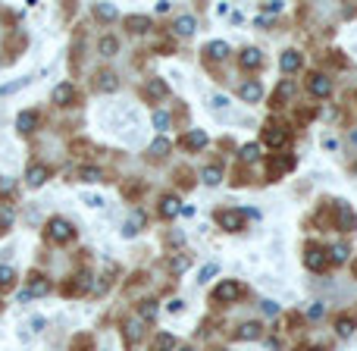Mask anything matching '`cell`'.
I'll list each match as a JSON object with an SVG mask.
<instances>
[{
	"label": "cell",
	"instance_id": "cell-1",
	"mask_svg": "<svg viewBox=\"0 0 357 351\" xmlns=\"http://www.w3.org/2000/svg\"><path fill=\"white\" fill-rule=\"evenodd\" d=\"M47 238H50V242H56V245H63V242H72V238H75V229H72L69 219L53 216L50 223H47Z\"/></svg>",
	"mask_w": 357,
	"mask_h": 351
},
{
	"label": "cell",
	"instance_id": "cell-2",
	"mask_svg": "<svg viewBox=\"0 0 357 351\" xmlns=\"http://www.w3.org/2000/svg\"><path fill=\"white\" fill-rule=\"evenodd\" d=\"M238 295H241V285H238L235 279H222V282L213 289V301L229 304V301H238Z\"/></svg>",
	"mask_w": 357,
	"mask_h": 351
},
{
	"label": "cell",
	"instance_id": "cell-3",
	"mask_svg": "<svg viewBox=\"0 0 357 351\" xmlns=\"http://www.w3.org/2000/svg\"><path fill=\"white\" fill-rule=\"evenodd\" d=\"M304 264H307V270H313V273H323V270H326V264H329V257H326V251H323V248L310 245V248L304 251Z\"/></svg>",
	"mask_w": 357,
	"mask_h": 351
},
{
	"label": "cell",
	"instance_id": "cell-4",
	"mask_svg": "<svg viewBox=\"0 0 357 351\" xmlns=\"http://www.w3.org/2000/svg\"><path fill=\"white\" fill-rule=\"evenodd\" d=\"M335 216H338V226H342L345 232H354L357 229V216H354V210H351L348 201H338V204H335Z\"/></svg>",
	"mask_w": 357,
	"mask_h": 351
},
{
	"label": "cell",
	"instance_id": "cell-5",
	"mask_svg": "<svg viewBox=\"0 0 357 351\" xmlns=\"http://www.w3.org/2000/svg\"><path fill=\"white\" fill-rule=\"evenodd\" d=\"M238 98H241V101H248V104H257V101H263V85H260L257 79L241 82V85H238Z\"/></svg>",
	"mask_w": 357,
	"mask_h": 351
},
{
	"label": "cell",
	"instance_id": "cell-6",
	"mask_svg": "<svg viewBox=\"0 0 357 351\" xmlns=\"http://www.w3.org/2000/svg\"><path fill=\"white\" fill-rule=\"evenodd\" d=\"M307 88H310L313 98H329V94H332V82H329L326 76H319V72H316V76H310Z\"/></svg>",
	"mask_w": 357,
	"mask_h": 351
},
{
	"label": "cell",
	"instance_id": "cell-7",
	"mask_svg": "<svg viewBox=\"0 0 357 351\" xmlns=\"http://www.w3.org/2000/svg\"><path fill=\"white\" fill-rule=\"evenodd\" d=\"M179 210H182V201H179L176 195H163V198H160V216H163V219H176Z\"/></svg>",
	"mask_w": 357,
	"mask_h": 351
},
{
	"label": "cell",
	"instance_id": "cell-8",
	"mask_svg": "<svg viewBox=\"0 0 357 351\" xmlns=\"http://www.w3.org/2000/svg\"><path fill=\"white\" fill-rule=\"evenodd\" d=\"M216 223H219L225 232H238V229H241V213H238V210H219V213H216Z\"/></svg>",
	"mask_w": 357,
	"mask_h": 351
},
{
	"label": "cell",
	"instance_id": "cell-9",
	"mask_svg": "<svg viewBox=\"0 0 357 351\" xmlns=\"http://www.w3.org/2000/svg\"><path fill=\"white\" fill-rule=\"evenodd\" d=\"M238 63H241L244 69H260V66H263V53H260L257 47H244V50L238 53Z\"/></svg>",
	"mask_w": 357,
	"mask_h": 351
},
{
	"label": "cell",
	"instance_id": "cell-10",
	"mask_svg": "<svg viewBox=\"0 0 357 351\" xmlns=\"http://www.w3.org/2000/svg\"><path fill=\"white\" fill-rule=\"evenodd\" d=\"M47 176H50V170H47V166H44V163H35V166H28L25 182H28L31 188H38V185H44V182H47Z\"/></svg>",
	"mask_w": 357,
	"mask_h": 351
},
{
	"label": "cell",
	"instance_id": "cell-11",
	"mask_svg": "<svg viewBox=\"0 0 357 351\" xmlns=\"http://www.w3.org/2000/svg\"><path fill=\"white\" fill-rule=\"evenodd\" d=\"M35 125H38V113H35V110H22V113L16 116V129H19L22 135L35 132Z\"/></svg>",
	"mask_w": 357,
	"mask_h": 351
},
{
	"label": "cell",
	"instance_id": "cell-12",
	"mask_svg": "<svg viewBox=\"0 0 357 351\" xmlns=\"http://www.w3.org/2000/svg\"><path fill=\"white\" fill-rule=\"evenodd\" d=\"M144 94H147L150 101H163V98L169 94V85H166L163 79H150L147 88H144Z\"/></svg>",
	"mask_w": 357,
	"mask_h": 351
},
{
	"label": "cell",
	"instance_id": "cell-13",
	"mask_svg": "<svg viewBox=\"0 0 357 351\" xmlns=\"http://www.w3.org/2000/svg\"><path fill=\"white\" fill-rule=\"evenodd\" d=\"M235 336H238L241 342H254V339L263 336V326H260V323H241V326L235 329Z\"/></svg>",
	"mask_w": 357,
	"mask_h": 351
},
{
	"label": "cell",
	"instance_id": "cell-14",
	"mask_svg": "<svg viewBox=\"0 0 357 351\" xmlns=\"http://www.w3.org/2000/svg\"><path fill=\"white\" fill-rule=\"evenodd\" d=\"M182 144L188 147V151H201V147H207V132H201V129H191V132L182 138Z\"/></svg>",
	"mask_w": 357,
	"mask_h": 351
},
{
	"label": "cell",
	"instance_id": "cell-15",
	"mask_svg": "<svg viewBox=\"0 0 357 351\" xmlns=\"http://www.w3.org/2000/svg\"><path fill=\"white\" fill-rule=\"evenodd\" d=\"M285 141H288L285 129H267V132H263V144H267V147H282Z\"/></svg>",
	"mask_w": 357,
	"mask_h": 351
},
{
	"label": "cell",
	"instance_id": "cell-16",
	"mask_svg": "<svg viewBox=\"0 0 357 351\" xmlns=\"http://www.w3.org/2000/svg\"><path fill=\"white\" fill-rule=\"evenodd\" d=\"M279 66H282V72H298L301 69V53L298 50H285L279 57Z\"/></svg>",
	"mask_w": 357,
	"mask_h": 351
},
{
	"label": "cell",
	"instance_id": "cell-17",
	"mask_svg": "<svg viewBox=\"0 0 357 351\" xmlns=\"http://www.w3.org/2000/svg\"><path fill=\"white\" fill-rule=\"evenodd\" d=\"M72 101H75V88L69 82H63V85L53 88V104H72Z\"/></svg>",
	"mask_w": 357,
	"mask_h": 351
},
{
	"label": "cell",
	"instance_id": "cell-18",
	"mask_svg": "<svg viewBox=\"0 0 357 351\" xmlns=\"http://www.w3.org/2000/svg\"><path fill=\"white\" fill-rule=\"evenodd\" d=\"M354 329H357V320H354V317H338V320H335V332H338L342 339H348Z\"/></svg>",
	"mask_w": 357,
	"mask_h": 351
},
{
	"label": "cell",
	"instance_id": "cell-19",
	"mask_svg": "<svg viewBox=\"0 0 357 351\" xmlns=\"http://www.w3.org/2000/svg\"><path fill=\"white\" fill-rule=\"evenodd\" d=\"M207 57L225 60V57H229V44H225V41H210V44H207Z\"/></svg>",
	"mask_w": 357,
	"mask_h": 351
},
{
	"label": "cell",
	"instance_id": "cell-20",
	"mask_svg": "<svg viewBox=\"0 0 357 351\" xmlns=\"http://www.w3.org/2000/svg\"><path fill=\"white\" fill-rule=\"evenodd\" d=\"M98 47H101V57H116V50H119V41L113 38V35H104Z\"/></svg>",
	"mask_w": 357,
	"mask_h": 351
},
{
	"label": "cell",
	"instance_id": "cell-21",
	"mask_svg": "<svg viewBox=\"0 0 357 351\" xmlns=\"http://www.w3.org/2000/svg\"><path fill=\"white\" fill-rule=\"evenodd\" d=\"M194 16H179V19H176V35H182V38H185V35H194Z\"/></svg>",
	"mask_w": 357,
	"mask_h": 351
},
{
	"label": "cell",
	"instance_id": "cell-22",
	"mask_svg": "<svg viewBox=\"0 0 357 351\" xmlns=\"http://www.w3.org/2000/svg\"><path fill=\"white\" fill-rule=\"evenodd\" d=\"M348 245H332L329 251H326V257H329V264H345L348 261Z\"/></svg>",
	"mask_w": 357,
	"mask_h": 351
},
{
	"label": "cell",
	"instance_id": "cell-23",
	"mask_svg": "<svg viewBox=\"0 0 357 351\" xmlns=\"http://www.w3.org/2000/svg\"><path fill=\"white\" fill-rule=\"evenodd\" d=\"M82 182H88V185H98V182H104V173L98 170V166H85V170L79 173Z\"/></svg>",
	"mask_w": 357,
	"mask_h": 351
},
{
	"label": "cell",
	"instance_id": "cell-24",
	"mask_svg": "<svg viewBox=\"0 0 357 351\" xmlns=\"http://www.w3.org/2000/svg\"><path fill=\"white\" fill-rule=\"evenodd\" d=\"M138 313H141V320H147V323L157 320V301H150V298L141 301V304H138Z\"/></svg>",
	"mask_w": 357,
	"mask_h": 351
},
{
	"label": "cell",
	"instance_id": "cell-25",
	"mask_svg": "<svg viewBox=\"0 0 357 351\" xmlns=\"http://www.w3.org/2000/svg\"><path fill=\"white\" fill-rule=\"evenodd\" d=\"M98 88H101V91H116L119 82H116V76H113V72H101V76H98Z\"/></svg>",
	"mask_w": 357,
	"mask_h": 351
},
{
	"label": "cell",
	"instance_id": "cell-26",
	"mask_svg": "<svg viewBox=\"0 0 357 351\" xmlns=\"http://www.w3.org/2000/svg\"><path fill=\"white\" fill-rule=\"evenodd\" d=\"M201 179L207 182V185H219V179H222V170H219V166H207V170L201 173Z\"/></svg>",
	"mask_w": 357,
	"mask_h": 351
},
{
	"label": "cell",
	"instance_id": "cell-27",
	"mask_svg": "<svg viewBox=\"0 0 357 351\" xmlns=\"http://www.w3.org/2000/svg\"><path fill=\"white\" fill-rule=\"evenodd\" d=\"M238 157H241L244 163H254V160L260 157V144H244L241 151H238Z\"/></svg>",
	"mask_w": 357,
	"mask_h": 351
},
{
	"label": "cell",
	"instance_id": "cell-28",
	"mask_svg": "<svg viewBox=\"0 0 357 351\" xmlns=\"http://www.w3.org/2000/svg\"><path fill=\"white\" fill-rule=\"evenodd\" d=\"M169 122H173V119H169L166 110H154V129H157V132H166Z\"/></svg>",
	"mask_w": 357,
	"mask_h": 351
},
{
	"label": "cell",
	"instance_id": "cell-29",
	"mask_svg": "<svg viewBox=\"0 0 357 351\" xmlns=\"http://www.w3.org/2000/svg\"><path fill=\"white\" fill-rule=\"evenodd\" d=\"M173 348H176V339L169 336V332H166V336L160 332V336H157V342H154V351H173Z\"/></svg>",
	"mask_w": 357,
	"mask_h": 351
},
{
	"label": "cell",
	"instance_id": "cell-30",
	"mask_svg": "<svg viewBox=\"0 0 357 351\" xmlns=\"http://www.w3.org/2000/svg\"><path fill=\"white\" fill-rule=\"evenodd\" d=\"M128 28L132 31H147L150 28V19H147V16H128Z\"/></svg>",
	"mask_w": 357,
	"mask_h": 351
},
{
	"label": "cell",
	"instance_id": "cell-31",
	"mask_svg": "<svg viewBox=\"0 0 357 351\" xmlns=\"http://www.w3.org/2000/svg\"><path fill=\"white\" fill-rule=\"evenodd\" d=\"M47 292H50V282H47V279H41V276H35L28 295H47Z\"/></svg>",
	"mask_w": 357,
	"mask_h": 351
},
{
	"label": "cell",
	"instance_id": "cell-32",
	"mask_svg": "<svg viewBox=\"0 0 357 351\" xmlns=\"http://www.w3.org/2000/svg\"><path fill=\"white\" fill-rule=\"evenodd\" d=\"M16 282V273H13V267H4L0 264V289H10Z\"/></svg>",
	"mask_w": 357,
	"mask_h": 351
},
{
	"label": "cell",
	"instance_id": "cell-33",
	"mask_svg": "<svg viewBox=\"0 0 357 351\" xmlns=\"http://www.w3.org/2000/svg\"><path fill=\"white\" fill-rule=\"evenodd\" d=\"M188 264H191V254H182V257H173V264H169V270L173 273H185Z\"/></svg>",
	"mask_w": 357,
	"mask_h": 351
},
{
	"label": "cell",
	"instance_id": "cell-34",
	"mask_svg": "<svg viewBox=\"0 0 357 351\" xmlns=\"http://www.w3.org/2000/svg\"><path fill=\"white\" fill-rule=\"evenodd\" d=\"M150 154H154V157H166L169 154V138H157L154 144H150Z\"/></svg>",
	"mask_w": 357,
	"mask_h": 351
},
{
	"label": "cell",
	"instance_id": "cell-35",
	"mask_svg": "<svg viewBox=\"0 0 357 351\" xmlns=\"http://www.w3.org/2000/svg\"><path fill=\"white\" fill-rule=\"evenodd\" d=\"M125 336L135 342V339H141V320H125Z\"/></svg>",
	"mask_w": 357,
	"mask_h": 351
},
{
	"label": "cell",
	"instance_id": "cell-36",
	"mask_svg": "<svg viewBox=\"0 0 357 351\" xmlns=\"http://www.w3.org/2000/svg\"><path fill=\"white\" fill-rule=\"evenodd\" d=\"M291 166H295V157H279V160L273 163V176H279V173L291 170Z\"/></svg>",
	"mask_w": 357,
	"mask_h": 351
},
{
	"label": "cell",
	"instance_id": "cell-37",
	"mask_svg": "<svg viewBox=\"0 0 357 351\" xmlns=\"http://www.w3.org/2000/svg\"><path fill=\"white\" fill-rule=\"evenodd\" d=\"M94 13H98L101 19H116V7H110V4H98Z\"/></svg>",
	"mask_w": 357,
	"mask_h": 351
},
{
	"label": "cell",
	"instance_id": "cell-38",
	"mask_svg": "<svg viewBox=\"0 0 357 351\" xmlns=\"http://www.w3.org/2000/svg\"><path fill=\"white\" fill-rule=\"evenodd\" d=\"M285 98H291V82H282L279 85V91H276V98H273V104H282Z\"/></svg>",
	"mask_w": 357,
	"mask_h": 351
},
{
	"label": "cell",
	"instance_id": "cell-39",
	"mask_svg": "<svg viewBox=\"0 0 357 351\" xmlns=\"http://www.w3.org/2000/svg\"><path fill=\"white\" fill-rule=\"evenodd\" d=\"M216 270H219V264H207V267L201 270V279H198V282H210L213 276H216Z\"/></svg>",
	"mask_w": 357,
	"mask_h": 351
},
{
	"label": "cell",
	"instance_id": "cell-40",
	"mask_svg": "<svg viewBox=\"0 0 357 351\" xmlns=\"http://www.w3.org/2000/svg\"><path fill=\"white\" fill-rule=\"evenodd\" d=\"M7 195H13V179L0 176V198H7Z\"/></svg>",
	"mask_w": 357,
	"mask_h": 351
},
{
	"label": "cell",
	"instance_id": "cell-41",
	"mask_svg": "<svg viewBox=\"0 0 357 351\" xmlns=\"http://www.w3.org/2000/svg\"><path fill=\"white\" fill-rule=\"evenodd\" d=\"M210 107H213V110H225V107H229V98H225V94H213Z\"/></svg>",
	"mask_w": 357,
	"mask_h": 351
},
{
	"label": "cell",
	"instance_id": "cell-42",
	"mask_svg": "<svg viewBox=\"0 0 357 351\" xmlns=\"http://www.w3.org/2000/svg\"><path fill=\"white\" fill-rule=\"evenodd\" d=\"M260 310L267 313V317H276V313H279V304H276V301H263V304H260Z\"/></svg>",
	"mask_w": 357,
	"mask_h": 351
},
{
	"label": "cell",
	"instance_id": "cell-43",
	"mask_svg": "<svg viewBox=\"0 0 357 351\" xmlns=\"http://www.w3.org/2000/svg\"><path fill=\"white\" fill-rule=\"evenodd\" d=\"M263 10H267V13H279V10H282V0H267V4H263Z\"/></svg>",
	"mask_w": 357,
	"mask_h": 351
},
{
	"label": "cell",
	"instance_id": "cell-44",
	"mask_svg": "<svg viewBox=\"0 0 357 351\" xmlns=\"http://www.w3.org/2000/svg\"><path fill=\"white\" fill-rule=\"evenodd\" d=\"M10 223H13V213H10V210H4V213H0V232H4Z\"/></svg>",
	"mask_w": 357,
	"mask_h": 351
},
{
	"label": "cell",
	"instance_id": "cell-45",
	"mask_svg": "<svg viewBox=\"0 0 357 351\" xmlns=\"http://www.w3.org/2000/svg\"><path fill=\"white\" fill-rule=\"evenodd\" d=\"M307 317H310V320H319V317H323V304H313V307L307 310Z\"/></svg>",
	"mask_w": 357,
	"mask_h": 351
},
{
	"label": "cell",
	"instance_id": "cell-46",
	"mask_svg": "<svg viewBox=\"0 0 357 351\" xmlns=\"http://www.w3.org/2000/svg\"><path fill=\"white\" fill-rule=\"evenodd\" d=\"M182 307H185V304H182V301H169V310H173V313H179V310H182Z\"/></svg>",
	"mask_w": 357,
	"mask_h": 351
},
{
	"label": "cell",
	"instance_id": "cell-47",
	"mask_svg": "<svg viewBox=\"0 0 357 351\" xmlns=\"http://www.w3.org/2000/svg\"><path fill=\"white\" fill-rule=\"evenodd\" d=\"M351 144L357 147V129H354V132H351Z\"/></svg>",
	"mask_w": 357,
	"mask_h": 351
},
{
	"label": "cell",
	"instance_id": "cell-48",
	"mask_svg": "<svg viewBox=\"0 0 357 351\" xmlns=\"http://www.w3.org/2000/svg\"><path fill=\"white\" fill-rule=\"evenodd\" d=\"M298 351H323V348H310V345H307V348H298Z\"/></svg>",
	"mask_w": 357,
	"mask_h": 351
},
{
	"label": "cell",
	"instance_id": "cell-49",
	"mask_svg": "<svg viewBox=\"0 0 357 351\" xmlns=\"http://www.w3.org/2000/svg\"><path fill=\"white\" fill-rule=\"evenodd\" d=\"M176 351H194V348H176Z\"/></svg>",
	"mask_w": 357,
	"mask_h": 351
},
{
	"label": "cell",
	"instance_id": "cell-50",
	"mask_svg": "<svg viewBox=\"0 0 357 351\" xmlns=\"http://www.w3.org/2000/svg\"><path fill=\"white\" fill-rule=\"evenodd\" d=\"M354 273H357V264H354Z\"/></svg>",
	"mask_w": 357,
	"mask_h": 351
}]
</instances>
